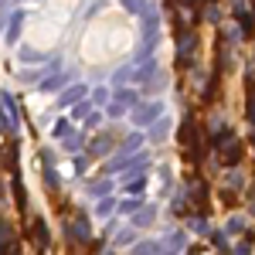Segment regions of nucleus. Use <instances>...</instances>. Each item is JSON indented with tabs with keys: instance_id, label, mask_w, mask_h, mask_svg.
Listing matches in <instances>:
<instances>
[{
	"instance_id": "nucleus-14",
	"label": "nucleus",
	"mask_w": 255,
	"mask_h": 255,
	"mask_svg": "<svg viewBox=\"0 0 255 255\" xmlns=\"http://www.w3.org/2000/svg\"><path fill=\"white\" fill-rule=\"evenodd\" d=\"M113 102L126 106V109H129V106H136V89H123V92H116V99H113Z\"/></svg>"
},
{
	"instance_id": "nucleus-37",
	"label": "nucleus",
	"mask_w": 255,
	"mask_h": 255,
	"mask_svg": "<svg viewBox=\"0 0 255 255\" xmlns=\"http://www.w3.org/2000/svg\"><path fill=\"white\" fill-rule=\"evenodd\" d=\"M187 3H197V0H187ZM208 3H215V0H208Z\"/></svg>"
},
{
	"instance_id": "nucleus-6",
	"label": "nucleus",
	"mask_w": 255,
	"mask_h": 255,
	"mask_svg": "<svg viewBox=\"0 0 255 255\" xmlns=\"http://www.w3.org/2000/svg\"><path fill=\"white\" fill-rule=\"evenodd\" d=\"M0 109L7 113V129H17V126H20V113H17V106H14V99L0 96Z\"/></svg>"
},
{
	"instance_id": "nucleus-28",
	"label": "nucleus",
	"mask_w": 255,
	"mask_h": 255,
	"mask_svg": "<svg viewBox=\"0 0 255 255\" xmlns=\"http://www.w3.org/2000/svg\"><path fill=\"white\" fill-rule=\"evenodd\" d=\"M20 58H24V61H41V55H38V51H31V48H20Z\"/></svg>"
},
{
	"instance_id": "nucleus-10",
	"label": "nucleus",
	"mask_w": 255,
	"mask_h": 255,
	"mask_svg": "<svg viewBox=\"0 0 255 255\" xmlns=\"http://www.w3.org/2000/svg\"><path fill=\"white\" fill-rule=\"evenodd\" d=\"M31 235H34V245H38V249H48V242H51V235H48V225H44V221H34V228H31Z\"/></svg>"
},
{
	"instance_id": "nucleus-13",
	"label": "nucleus",
	"mask_w": 255,
	"mask_h": 255,
	"mask_svg": "<svg viewBox=\"0 0 255 255\" xmlns=\"http://www.w3.org/2000/svg\"><path fill=\"white\" fill-rule=\"evenodd\" d=\"M7 20H10V27H7V41H10V44H17V34H20V27H24V14L17 10V14H10Z\"/></svg>"
},
{
	"instance_id": "nucleus-18",
	"label": "nucleus",
	"mask_w": 255,
	"mask_h": 255,
	"mask_svg": "<svg viewBox=\"0 0 255 255\" xmlns=\"http://www.w3.org/2000/svg\"><path fill=\"white\" fill-rule=\"evenodd\" d=\"M89 109H92V102H89V99H82V102H75V106H72V116H75V119H85V116H89Z\"/></svg>"
},
{
	"instance_id": "nucleus-7",
	"label": "nucleus",
	"mask_w": 255,
	"mask_h": 255,
	"mask_svg": "<svg viewBox=\"0 0 255 255\" xmlns=\"http://www.w3.org/2000/svg\"><path fill=\"white\" fill-rule=\"evenodd\" d=\"M109 150H113V133H102L89 143V157H106Z\"/></svg>"
},
{
	"instance_id": "nucleus-20",
	"label": "nucleus",
	"mask_w": 255,
	"mask_h": 255,
	"mask_svg": "<svg viewBox=\"0 0 255 255\" xmlns=\"http://www.w3.org/2000/svg\"><path fill=\"white\" fill-rule=\"evenodd\" d=\"M136 146H139V136H136V133H133V136H126V139H123V146H119V153L126 157V153H133Z\"/></svg>"
},
{
	"instance_id": "nucleus-3",
	"label": "nucleus",
	"mask_w": 255,
	"mask_h": 255,
	"mask_svg": "<svg viewBox=\"0 0 255 255\" xmlns=\"http://www.w3.org/2000/svg\"><path fill=\"white\" fill-rule=\"evenodd\" d=\"M157 34H160L157 10H146V14H143V41H146V44H157Z\"/></svg>"
},
{
	"instance_id": "nucleus-36",
	"label": "nucleus",
	"mask_w": 255,
	"mask_h": 255,
	"mask_svg": "<svg viewBox=\"0 0 255 255\" xmlns=\"http://www.w3.org/2000/svg\"><path fill=\"white\" fill-rule=\"evenodd\" d=\"M0 129H7V123H3V119H0Z\"/></svg>"
},
{
	"instance_id": "nucleus-9",
	"label": "nucleus",
	"mask_w": 255,
	"mask_h": 255,
	"mask_svg": "<svg viewBox=\"0 0 255 255\" xmlns=\"http://www.w3.org/2000/svg\"><path fill=\"white\" fill-rule=\"evenodd\" d=\"M72 232H75V242H89V238H92L89 218H85V215H75V221H72Z\"/></svg>"
},
{
	"instance_id": "nucleus-2",
	"label": "nucleus",
	"mask_w": 255,
	"mask_h": 255,
	"mask_svg": "<svg viewBox=\"0 0 255 255\" xmlns=\"http://www.w3.org/2000/svg\"><path fill=\"white\" fill-rule=\"evenodd\" d=\"M160 113H163V102H150V106H143V109L133 113V123L136 126H150L153 119H160Z\"/></svg>"
},
{
	"instance_id": "nucleus-15",
	"label": "nucleus",
	"mask_w": 255,
	"mask_h": 255,
	"mask_svg": "<svg viewBox=\"0 0 255 255\" xmlns=\"http://www.w3.org/2000/svg\"><path fill=\"white\" fill-rule=\"evenodd\" d=\"M133 225H136V228L153 225V208H143V211H136V215H133Z\"/></svg>"
},
{
	"instance_id": "nucleus-31",
	"label": "nucleus",
	"mask_w": 255,
	"mask_h": 255,
	"mask_svg": "<svg viewBox=\"0 0 255 255\" xmlns=\"http://www.w3.org/2000/svg\"><path fill=\"white\" fill-rule=\"evenodd\" d=\"M153 252H157V245H139L133 255H153Z\"/></svg>"
},
{
	"instance_id": "nucleus-22",
	"label": "nucleus",
	"mask_w": 255,
	"mask_h": 255,
	"mask_svg": "<svg viewBox=\"0 0 255 255\" xmlns=\"http://www.w3.org/2000/svg\"><path fill=\"white\" fill-rule=\"evenodd\" d=\"M89 191H92L96 197H106L109 191H113V184H109V180H99V184H92V187H89Z\"/></svg>"
},
{
	"instance_id": "nucleus-24",
	"label": "nucleus",
	"mask_w": 255,
	"mask_h": 255,
	"mask_svg": "<svg viewBox=\"0 0 255 255\" xmlns=\"http://www.w3.org/2000/svg\"><path fill=\"white\" fill-rule=\"evenodd\" d=\"M249 123L255 126V85H249Z\"/></svg>"
},
{
	"instance_id": "nucleus-5",
	"label": "nucleus",
	"mask_w": 255,
	"mask_h": 255,
	"mask_svg": "<svg viewBox=\"0 0 255 255\" xmlns=\"http://www.w3.org/2000/svg\"><path fill=\"white\" fill-rule=\"evenodd\" d=\"M232 7H235V17H238V31H242V34H252V27H255V17L249 14V10H245V3H242V0H235Z\"/></svg>"
},
{
	"instance_id": "nucleus-27",
	"label": "nucleus",
	"mask_w": 255,
	"mask_h": 255,
	"mask_svg": "<svg viewBox=\"0 0 255 255\" xmlns=\"http://www.w3.org/2000/svg\"><path fill=\"white\" fill-rule=\"evenodd\" d=\"M136 208H139V201H123V204H119V211H123V215H133Z\"/></svg>"
},
{
	"instance_id": "nucleus-32",
	"label": "nucleus",
	"mask_w": 255,
	"mask_h": 255,
	"mask_svg": "<svg viewBox=\"0 0 255 255\" xmlns=\"http://www.w3.org/2000/svg\"><path fill=\"white\" fill-rule=\"evenodd\" d=\"M106 99H109L106 89H96V92H92V102H106Z\"/></svg>"
},
{
	"instance_id": "nucleus-34",
	"label": "nucleus",
	"mask_w": 255,
	"mask_h": 255,
	"mask_svg": "<svg viewBox=\"0 0 255 255\" xmlns=\"http://www.w3.org/2000/svg\"><path fill=\"white\" fill-rule=\"evenodd\" d=\"M55 133H58V136H68V123H65V119H61L58 126H55Z\"/></svg>"
},
{
	"instance_id": "nucleus-26",
	"label": "nucleus",
	"mask_w": 255,
	"mask_h": 255,
	"mask_svg": "<svg viewBox=\"0 0 255 255\" xmlns=\"http://www.w3.org/2000/svg\"><path fill=\"white\" fill-rule=\"evenodd\" d=\"M44 180H48V187H51V191L58 187V174H55L51 167H44Z\"/></svg>"
},
{
	"instance_id": "nucleus-4",
	"label": "nucleus",
	"mask_w": 255,
	"mask_h": 255,
	"mask_svg": "<svg viewBox=\"0 0 255 255\" xmlns=\"http://www.w3.org/2000/svg\"><path fill=\"white\" fill-rule=\"evenodd\" d=\"M180 143L194 153L197 160V126H194V119H184V129H180Z\"/></svg>"
},
{
	"instance_id": "nucleus-21",
	"label": "nucleus",
	"mask_w": 255,
	"mask_h": 255,
	"mask_svg": "<svg viewBox=\"0 0 255 255\" xmlns=\"http://www.w3.org/2000/svg\"><path fill=\"white\" fill-rule=\"evenodd\" d=\"M143 184H146L143 177H126V191H129V194H139V191H143Z\"/></svg>"
},
{
	"instance_id": "nucleus-35",
	"label": "nucleus",
	"mask_w": 255,
	"mask_h": 255,
	"mask_svg": "<svg viewBox=\"0 0 255 255\" xmlns=\"http://www.w3.org/2000/svg\"><path fill=\"white\" fill-rule=\"evenodd\" d=\"M14 252V245H0V255H10Z\"/></svg>"
},
{
	"instance_id": "nucleus-16",
	"label": "nucleus",
	"mask_w": 255,
	"mask_h": 255,
	"mask_svg": "<svg viewBox=\"0 0 255 255\" xmlns=\"http://www.w3.org/2000/svg\"><path fill=\"white\" fill-rule=\"evenodd\" d=\"M167 129H170V123H167V119H160L157 126L150 129V139H153V143H160V139H167Z\"/></svg>"
},
{
	"instance_id": "nucleus-23",
	"label": "nucleus",
	"mask_w": 255,
	"mask_h": 255,
	"mask_svg": "<svg viewBox=\"0 0 255 255\" xmlns=\"http://www.w3.org/2000/svg\"><path fill=\"white\" fill-rule=\"evenodd\" d=\"M146 85H150V92H160V89L167 85V79H163V72H157V75H153V79L146 82Z\"/></svg>"
},
{
	"instance_id": "nucleus-19",
	"label": "nucleus",
	"mask_w": 255,
	"mask_h": 255,
	"mask_svg": "<svg viewBox=\"0 0 255 255\" xmlns=\"http://www.w3.org/2000/svg\"><path fill=\"white\" fill-rule=\"evenodd\" d=\"M10 238H14V228H10V221H3V218H0V245H10Z\"/></svg>"
},
{
	"instance_id": "nucleus-1",
	"label": "nucleus",
	"mask_w": 255,
	"mask_h": 255,
	"mask_svg": "<svg viewBox=\"0 0 255 255\" xmlns=\"http://www.w3.org/2000/svg\"><path fill=\"white\" fill-rule=\"evenodd\" d=\"M197 55V34H184L177 41V65H191Z\"/></svg>"
},
{
	"instance_id": "nucleus-17",
	"label": "nucleus",
	"mask_w": 255,
	"mask_h": 255,
	"mask_svg": "<svg viewBox=\"0 0 255 255\" xmlns=\"http://www.w3.org/2000/svg\"><path fill=\"white\" fill-rule=\"evenodd\" d=\"M126 10L129 14H146L150 10V0H126Z\"/></svg>"
},
{
	"instance_id": "nucleus-30",
	"label": "nucleus",
	"mask_w": 255,
	"mask_h": 255,
	"mask_svg": "<svg viewBox=\"0 0 255 255\" xmlns=\"http://www.w3.org/2000/svg\"><path fill=\"white\" fill-rule=\"evenodd\" d=\"M242 228H245V221H242V218H232V221H228V232H242Z\"/></svg>"
},
{
	"instance_id": "nucleus-38",
	"label": "nucleus",
	"mask_w": 255,
	"mask_h": 255,
	"mask_svg": "<svg viewBox=\"0 0 255 255\" xmlns=\"http://www.w3.org/2000/svg\"><path fill=\"white\" fill-rule=\"evenodd\" d=\"M0 3H7V0H0Z\"/></svg>"
},
{
	"instance_id": "nucleus-33",
	"label": "nucleus",
	"mask_w": 255,
	"mask_h": 255,
	"mask_svg": "<svg viewBox=\"0 0 255 255\" xmlns=\"http://www.w3.org/2000/svg\"><path fill=\"white\" fill-rule=\"evenodd\" d=\"M252 252V242H249V238H245V242H242V245H238V252L235 255H249Z\"/></svg>"
},
{
	"instance_id": "nucleus-11",
	"label": "nucleus",
	"mask_w": 255,
	"mask_h": 255,
	"mask_svg": "<svg viewBox=\"0 0 255 255\" xmlns=\"http://www.w3.org/2000/svg\"><path fill=\"white\" fill-rule=\"evenodd\" d=\"M85 99V85H72V89H65L61 92V106H75Z\"/></svg>"
},
{
	"instance_id": "nucleus-29",
	"label": "nucleus",
	"mask_w": 255,
	"mask_h": 255,
	"mask_svg": "<svg viewBox=\"0 0 255 255\" xmlns=\"http://www.w3.org/2000/svg\"><path fill=\"white\" fill-rule=\"evenodd\" d=\"M82 146V136H65V150H79Z\"/></svg>"
},
{
	"instance_id": "nucleus-12",
	"label": "nucleus",
	"mask_w": 255,
	"mask_h": 255,
	"mask_svg": "<svg viewBox=\"0 0 255 255\" xmlns=\"http://www.w3.org/2000/svg\"><path fill=\"white\" fill-rule=\"evenodd\" d=\"M68 79H72L68 72H55L51 79H41V89H44V92H55V89H61V85H65Z\"/></svg>"
},
{
	"instance_id": "nucleus-8",
	"label": "nucleus",
	"mask_w": 255,
	"mask_h": 255,
	"mask_svg": "<svg viewBox=\"0 0 255 255\" xmlns=\"http://www.w3.org/2000/svg\"><path fill=\"white\" fill-rule=\"evenodd\" d=\"M238 160H242V143H238V139L225 143V146H221V163H225V167H235Z\"/></svg>"
},
{
	"instance_id": "nucleus-25",
	"label": "nucleus",
	"mask_w": 255,
	"mask_h": 255,
	"mask_svg": "<svg viewBox=\"0 0 255 255\" xmlns=\"http://www.w3.org/2000/svg\"><path fill=\"white\" fill-rule=\"evenodd\" d=\"M14 153H17V146L10 143V146L3 150V167H14Z\"/></svg>"
}]
</instances>
